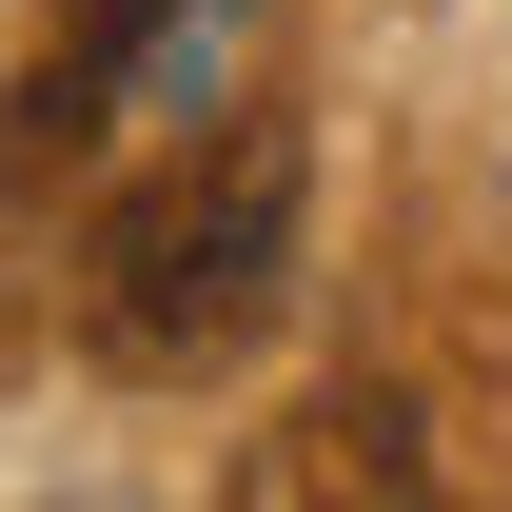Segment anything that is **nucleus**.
<instances>
[{"instance_id":"nucleus-1","label":"nucleus","mask_w":512,"mask_h":512,"mask_svg":"<svg viewBox=\"0 0 512 512\" xmlns=\"http://www.w3.org/2000/svg\"><path fill=\"white\" fill-rule=\"evenodd\" d=\"M296 197H316L296 119L178 138V158L79 237V335H99V375H138V394L237 375L256 335H276V296H296Z\"/></svg>"},{"instance_id":"nucleus-2","label":"nucleus","mask_w":512,"mask_h":512,"mask_svg":"<svg viewBox=\"0 0 512 512\" xmlns=\"http://www.w3.org/2000/svg\"><path fill=\"white\" fill-rule=\"evenodd\" d=\"M414 512L434 493V434H414V394H375V375H335V394H296L276 434L237 453V512Z\"/></svg>"},{"instance_id":"nucleus-3","label":"nucleus","mask_w":512,"mask_h":512,"mask_svg":"<svg viewBox=\"0 0 512 512\" xmlns=\"http://www.w3.org/2000/svg\"><path fill=\"white\" fill-rule=\"evenodd\" d=\"M138 40H158V0H79V20H60V60L0 99V178H60L79 138H99V99L138 79Z\"/></svg>"}]
</instances>
